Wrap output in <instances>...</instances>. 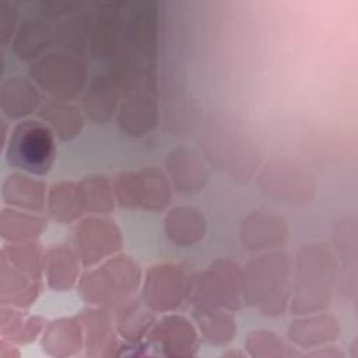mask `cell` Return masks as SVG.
<instances>
[{
	"mask_svg": "<svg viewBox=\"0 0 358 358\" xmlns=\"http://www.w3.org/2000/svg\"><path fill=\"white\" fill-rule=\"evenodd\" d=\"M46 213L62 224L77 222L85 217L84 201L78 182L62 180L49 187L46 200Z\"/></svg>",
	"mask_w": 358,
	"mask_h": 358,
	"instance_id": "31",
	"label": "cell"
},
{
	"mask_svg": "<svg viewBox=\"0 0 358 358\" xmlns=\"http://www.w3.org/2000/svg\"><path fill=\"white\" fill-rule=\"evenodd\" d=\"M358 221L352 214H344L331 224L330 239L334 255L343 264H355L358 259Z\"/></svg>",
	"mask_w": 358,
	"mask_h": 358,
	"instance_id": "39",
	"label": "cell"
},
{
	"mask_svg": "<svg viewBox=\"0 0 358 358\" xmlns=\"http://www.w3.org/2000/svg\"><path fill=\"white\" fill-rule=\"evenodd\" d=\"M123 246V235L109 215H85L73 229V248L85 268L117 255Z\"/></svg>",
	"mask_w": 358,
	"mask_h": 358,
	"instance_id": "10",
	"label": "cell"
},
{
	"mask_svg": "<svg viewBox=\"0 0 358 358\" xmlns=\"http://www.w3.org/2000/svg\"><path fill=\"white\" fill-rule=\"evenodd\" d=\"M187 302L192 309L239 310L243 303L242 267L228 257L215 259L192 275Z\"/></svg>",
	"mask_w": 358,
	"mask_h": 358,
	"instance_id": "5",
	"label": "cell"
},
{
	"mask_svg": "<svg viewBox=\"0 0 358 358\" xmlns=\"http://www.w3.org/2000/svg\"><path fill=\"white\" fill-rule=\"evenodd\" d=\"M345 355L347 354L340 347L333 345L331 343L323 344L302 352V357H310V358H344Z\"/></svg>",
	"mask_w": 358,
	"mask_h": 358,
	"instance_id": "45",
	"label": "cell"
},
{
	"mask_svg": "<svg viewBox=\"0 0 358 358\" xmlns=\"http://www.w3.org/2000/svg\"><path fill=\"white\" fill-rule=\"evenodd\" d=\"M256 182L264 196L292 206L310 203L316 193V179L309 166L288 158L268 161Z\"/></svg>",
	"mask_w": 358,
	"mask_h": 358,
	"instance_id": "8",
	"label": "cell"
},
{
	"mask_svg": "<svg viewBox=\"0 0 358 358\" xmlns=\"http://www.w3.org/2000/svg\"><path fill=\"white\" fill-rule=\"evenodd\" d=\"M83 267L73 245L59 242L45 249L43 280L52 291L64 292L77 287Z\"/></svg>",
	"mask_w": 358,
	"mask_h": 358,
	"instance_id": "18",
	"label": "cell"
},
{
	"mask_svg": "<svg viewBox=\"0 0 358 358\" xmlns=\"http://www.w3.org/2000/svg\"><path fill=\"white\" fill-rule=\"evenodd\" d=\"M56 136L41 119H24L14 124L4 148L7 164L21 172L43 176L56 161Z\"/></svg>",
	"mask_w": 358,
	"mask_h": 358,
	"instance_id": "6",
	"label": "cell"
},
{
	"mask_svg": "<svg viewBox=\"0 0 358 358\" xmlns=\"http://www.w3.org/2000/svg\"><path fill=\"white\" fill-rule=\"evenodd\" d=\"M87 215H109L116 207L113 185L105 173H90L78 180Z\"/></svg>",
	"mask_w": 358,
	"mask_h": 358,
	"instance_id": "36",
	"label": "cell"
},
{
	"mask_svg": "<svg viewBox=\"0 0 358 358\" xmlns=\"http://www.w3.org/2000/svg\"><path fill=\"white\" fill-rule=\"evenodd\" d=\"M206 158L235 180H248L260 166V148L256 140L238 123L214 122L203 140Z\"/></svg>",
	"mask_w": 358,
	"mask_h": 358,
	"instance_id": "4",
	"label": "cell"
},
{
	"mask_svg": "<svg viewBox=\"0 0 358 358\" xmlns=\"http://www.w3.org/2000/svg\"><path fill=\"white\" fill-rule=\"evenodd\" d=\"M245 351L250 358H295L302 352L288 340L270 329H255L245 340Z\"/></svg>",
	"mask_w": 358,
	"mask_h": 358,
	"instance_id": "37",
	"label": "cell"
},
{
	"mask_svg": "<svg viewBox=\"0 0 358 358\" xmlns=\"http://www.w3.org/2000/svg\"><path fill=\"white\" fill-rule=\"evenodd\" d=\"M340 333V320L326 310H319L295 316L287 327V340L303 352L336 341Z\"/></svg>",
	"mask_w": 358,
	"mask_h": 358,
	"instance_id": "15",
	"label": "cell"
},
{
	"mask_svg": "<svg viewBox=\"0 0 358 358\" xmlns=\"http://www.w3.org/2000/svg\"><path fill=\"white\" fill-rule=\"evenodd\" d=\"M140 176V208L150 213L165 211L173 196V187L166 176L158 168L147 166L138 171Z\"/></svg>",
	"mask_w": 358,
	"mask_h": 358,
	"instance_id": "35",
	"label": "cell"
},
{
	"mask_svg": "<svg viewBox=\"0 0 358 358\" xmlns=\"http://www.w3.org/2000/svg\"><path fill=\"white\" fill-rule=\"evenodd\" d=\"M222 357H228V358H246L249 357L246 351H239V350H234V348H229L227 351L222 352Z\"/></svg>",
	"mask_w": 358,
	"mask_h": 358,
	"instance_id": "48",
	"label": "cell"
},
{
	"mask_svg": "<svg viewBox=\"0 0 358 358\" xmlns=\"http://www.w3.org/2000/svg\"><path fill=\"white\" fill-rule=\"evenodd\" d=\"M83 3L80 1H70V0H50L42 1L39 4V13L48 20L55 18H67L78 11H81Z\"/></svg>",
	"mask_w": 358,
	"mask_h": 358,
	"instance_id": "44",
	"label": "cell"
},
{
	"mask_svg": "<svg viewBox=\"0 0 358 358\" xmlns=\"http://www.w3.org/2000/svg\"><path fill=\"white\" fill-rule=\"evenodd\" d=\"M159 103L147 91H133L120 101L116 120L120 131L131 138H140L159 124Z\"/></svg>",
	"mask_w": 358,
	"mask_h": 358,
	"instance_id": "14",
	"label": "cell"
},
{
	"mask_svg": "<svg viewBox=\"0 0 358 358\" xmlns=\"http://www.w3.org/2000/svg\"><path fill=\"white\" fill-rule=\"evenodd\" d=\"M29 78L50 98L71 101L87 88L88 69L81 55L56 49L31 63Z\"/></svg>",
	"mask_w": 358,
	"mask_h": 358,
	"instance_id": "7",
	"label": "cell"
},
{
	"mask_svg": "<svg viewBox=\"0 0 358 358\" xmlns=\"http://www.w3.org/2000/svg\"><path fill=\"white\" fill-rule=\"evenodd\" d=\"M292 260L285 250L262 252L242 267L243 303L268 317L282 316L291 296Z\"/></svg>",
	"mask_w": 358,
	"mask_h": 358,
	"instance_id": "2",
	"label": "cell"
},
{
	"mask_svg": "<svg viewBox=\"0 0 358 358\" xmlns=\"http://www.w3.org/2000/svg\"><path fill=\"white\" fill-rule=\"evenodd\" d=\"M193 319L203 340L211 345L227 347L238 333L234 312L227 309H193Z\"/></svg>",
	"mask_w": 358,
	"mask_h": 358,
	"instance_id": "32",
	"label": "cell"
},
{
	"mask_svg": "<svg viewBox=\"0 0 358 358\" xmlns=\"http://www.w3.org/2000/svg\"><path fill=\"white\" fill-rule=\"evenodd\" d=\"M48 186L34 175L14 171L1 183V200L4 206L15 207L32 213L46 210Z\"/></svg>",
	"mask_w": 358,
	"mask_h": 358,
	"instance_id": "22",
	"label": "cell"
},
{
	"mask_svg": "<svg viewBox=\"0 0 358 358\" xmlns=\"http://www.w3.org/2000/svg\"><path fill=\"white\" fill-rule=\"evenodd\" d=\"M18 22V10L13 3L0 1V43L3 46L13 42V38L17 32Z\"/></svg>",
	"mask_w": 358,
	"mask_h": 358,
	"instance_id": "42",
	"label": "cell"
},
{
	"mask_svg": "<svg viewBox=\"0 0 358 358\" xmlns=\"http://www.w3.org/2000/svg\"><path fill=\"white\" fill-rule=\"evenodd\" d=\"M334 292L343 299H352L357 295V268L355 264H343L341 270H337Z\"/></svg>",
	"mask_w": 358,
	"mask_h": 358,
	"instance_id": "43",
	"label": "cell"
},
{
	"mask_svg": "<svg viewBox=\"0 0 358 358\" xmlns=\"http://www.w3.org/2000/svg\"><path fill=\"white\" fill-rule=\"evenodd\" d=\"M0 126H1V131H0L1 133V143H0V145H1V151H4V148H6L7 143H8V138H10L11 129H10L8 122L6 119L0 120Z\"/></svg>",
	"mask_w": 358,
	"mask_h": 358,
	"instance_id": "47",
	"label": "cell"
},
{
	"mask_svg": "<svg viewBox=\"0 0 358 358\" xmlns=\"http://www.w3.org/2000/svg\"><path fill=\"white\" fill-rule=\"evenodd\" d=\"M48 320L41 315H34L28 309L0 305V336L18 345H27L41 338Z\"/></svg>",
	"mask_w": 358,
	"mask_h": 358,
	"instance_id": "29",
	"label": "cell"
},
{
	"mask_svg": "<svg viewBox=\"0 0 358 358\" xmlns=\"http://www.w3.org/2000/svg\"><path fill=\"white\" fill-rule=\"evenodd\" d=\"M84 329V355L90 358L119 357L124 343L117 334L110 309L90 306L78 313Z\"/></svg>",
	"mask_w": 358,
	"mask_h": 358,
	"instance_id": "13",
	"label": "cell"
},
{
	"mask_svg": "<svg viewBox=\"0 0 358 358\" xmlns=\"http://www.w3.org/2000/svg\"><path fill=\"white\" fill-rule=\"evenodd\" d=\"M116 204L122 208H140V176L138 171H122L112 179Z\"/></svg>",
	"mask_w": 358,
	"mask_h": 358,
	"instance_id": "40",
	"label": "cell"
},
{
	"mask_svg": "<svg viewBox=\"0 0 358 358\" xmlns=\"http://www.w3.org/2000/svg\"><path fill=\"white\" fill-rule=\"evenodd\" d=\"M143 281L140 264L129 255L117 253L96 266L88 267L80 277L77 289L90 306L113 309L136 296Z\"/></svg>",
	"mask_w": 358,
	"mask_h": 358,
	"instance_id": "3",
	"label": "cell"
},
{
	"mask_svg": "<svg viewBox=\"0 0 358 358\" xmlns=\"http://www.w3.org/2000/svg\"><path fill=\"white\" fill-rule=\"evenodd\" d=\"M145 69L144 56L127 42L109 59L108 76L120 91L129 94L144 81Z\"/></svg>",
	"mask_w": 358,
	"mask_h": 358,
	"instance_id": "33",
	"label": "cell"
},
{
	"mask_svg": "<svg viewBox=\"0 0 358 358\" xmlns=\"http://www.w3.org/2000/svg\"><path fill=\"white\" fill-rule=\"evenodd\" d=\"M129 42L127 20L119 11V4H103L94 15L90 50L95 59L109 60Z\"/></svg>",
	"mask_w": 358,
	"mask_h": 358,
	"instance_id": "17",
	"label": "cell"
},
{
	"mask_svg": "<svg viewBox=\"0 0 358 358\" xmlns=\"http://www.w3.org/2000/svg\"><path fill=\"white\" fill-rule=\"evenodd\" d=\"M94 27V15L87 11H78L63 18L55 27V45L60 50L83 55L90 49Z\"/></svg>",
	"mask_w": 358,
	"mask_h": 358,
	"instance_id": "34",
	"label": "cell"
},
{
	"mask_svg": "<svg viewBox=\"0 0 358 358\" xmlns=\"http://www.w3.org/2000/svg\"><path fill=\"white\" fill-rule=\"evenodd\" d=\"M120 101V90L108 74H99L84 90L83 113L92 123L105 124L116 116Z\"/></svg>",
	"mask_w": 358,
	"mask_h": 358,
	"instance_id": "25",
	"label": "cell"
},
{
	"mask_svg": "<svg viewBox=\"0 0 358 358\" xmlns=\"http://www.w3.org/2000/svg\"><path fill=\"white\" fill-rule=\"evenodd\" d=\"M190 284L192 275L179 263H155L143 274L140 298L155 313L175 312L187 302Z\"/></svg>",
	"mask_w": 358,
	"mask_h": 358,
	"instance_id": "9",
	"label": "cell"
},
{
	"mask_svg": "<svg viewBox=\"0 0 358 358\" xmlns=\"http://www.w3.org/2000/svg\"><path fill=\"white\" fill-rule=\"evenodd\" d=\"M42 101L39 87L27 77L11 76L0 85V110L7 120H24L38 112Z\"/></svg>",
	"mask_w": 358,
	"mask_h": 358,
	"instance_id": "19",
	"label": "cell"
},
{
	"mask_svg": "<svg viewBox=\"0 0 358 358\" xmlns=\"http://www.w3.org/2000/svg\"><path fill=\"white\" fill-rule=\"evenodd\" d=\"M130 45L144 57H155L159 39V14L155 3H141L127 20Z\"/></svg>",
	"mask_w": 358,
	"mask_h": 358,
	"instance_id": "28",
	"label": "cell"
},
{
	"mask_svg": "<svg viewBox=\"0 0 358 358\" xmlns=\"http://www.w3.org/2000/svg\"><path fill=\"white\" fill-rule=\"evenodd\" d=\"M48 228L42 213H32L4 206L0 210V236L3 242H25L38 239Z\"/></svg>",
	"mask_w": 358,
	"mask_h": 358,
	"instance_id": "30",
	"label": "cell"
},
{
	"mask_svg": "<svg viewBox=\"0 0 358 358\" xmlns=\"http://www.w3.org/2000/svg\"><path fill=\"white\" fill-rule=\"evenodd\" d=\"M18 344H15L14 341L0 336V358H18L21 357V351H20Z\"/></svg>",
	"mask_w": 358,
	"mask_h": 358,
	"instance_id": "46",
	"label": "cell"
},
{
	"mask_svg": "<svg viewBox=\"0 0 358 358\" xmlns=\"http://www.w3.org/2000/svg\"><path fill=\"white\" fill-rule=\"evenodd\" d=\"M43 352L53 358H71L84 351V329L77 316H62L48 322L42 336Z\"/></svg>",
	"mask_w": 358,
	"mask_h": 358,
	"instance_id": "20",
	"label": "cell"
},
{
	"mask_svg": "<svg viewBox=\"0 0 358 358\" xmlns=\"http://www.w3.org/2000/svg\"><path fill=\"white\" fill-rule=\"evenodd\" d=\"M43 257L45 249L35 241L25 242H3L0 259L25 271L27 274L43 280Z\"/></svg>",
	"mask_w": 358,
	"mask_h": 358,
	"instance_id": "38",
	"label": "cell"
},
{
	"mask_svg": "<svg viewBox=\"0 0 358 358\" xmlns=\"http://www.w3.org/2000/svg\"><path fill=\"white\" fill-rule=\"evenodd\" d=\"M38 117L46 123L55 136L62 141H71L77 138L85 123L83 110L70 99H46L39 110Z\"/></svg>",
	"mask_w": 358,
	"mask_h": 358,
	"instance_id": "27",
	"label": "cell"
},
{
	"mask_svg": "<svg viewBox=\"0 0 358 358\" xmlns=\"http://www.w3.org/2000/svg\"><path fill=\"white\" fill-rule=\"evenodd\" d=\"M289 238L288 221L267 210H256L245 215L239 225V239L249 252H268L281 249Z\"/></svg>",
	"mask_w": 358,
	"mask_h": 358,
	"instance_id": "12",
	"label": "cell"
},
{
	"mask_svg": "<svg viewBox=\"0 0 358 358\" xmlns=\"http://www.w3.org/2000/svg\"><path fill=\"white\" fill-rule=\"evenodd\" d=\"M110 312L117 334L123 343L129 345H136L145 341L157 320L155 312L151 310L140 296H133L123 301Z\"/></svg>",
	"mask_w": 358,
	"mask_h": 358,
	"instance_id": "24",
	"label": "cell"
},
{
	"mask_svg": "<svg viewBox=\"0 0 358 358\" xmlns=\"http://www.w3.org/2000/svg\"><path fill=\"white\" fill-rule=\"evenodd\" d=\"M194 105V102H182L180 105L176 103L169 109V129L178 136H183L196 124V115L199 110Z\"/></svg>",
	"mask_w": 358,
	"mask_h": 358,
	"instance_id": "41",
	"label": "cell"
},
{
	"mask_svg": "<svg viewBox=\"0 0 358 358\" xmlns=\"http://www.w3.org/2000/svg\"><path fill=\"white\" fill-rule=\"evenodd\" d=\"M52 45H55V27L43 15L24 18L11 42L17 59L27 63L41 59L49 52Z\"/></svg>",
	"mask_w": 358,
	"mask_h": 358,
	"instance_id": "21",
	"label": "cell"
},
{
	"mask_svg": "<svg viewBox=\"0 0 358 358\" xmlns=\"http://www.w3.org/2000/svg\"><path fill=\"white\" fill-rule=\"evenodd\" d=\"M207 220L193 206H175L164 217V234L178 248H192L207 235Z\"/></svg>",
	"mask_w": 358,
	"mask_h": 358,
	"instance_id": "23",
	"label": "cell"
},
{
	"mask_svg": "<svg viewBox=\"0 0 358 358\" xmlns=\"http://www.w3.org/2000/svg\"><path fill=\"white\" fill-rule=\"evenodd\" d=\"M288 312L294 316L324 310L334 295L338 262L322 242L301 245L292 263Z\"/></svg>",
	"mask_w": 358,
	"mask_h": 358,
	"instance_id": "1",
	"label": "cell"
},
{
	"mask_svg": "<svg viewBox=\"0 0 358 358\" xmlns=\"http://www.w3.org/2000/svg\"><path fill=\"white\" fill-rule=\"evenodd\" d=\"M166 176L179 193H199L208 182L210 172L201 155L189 147H176L165 158Z\"/></svg>",
	"mask_w": 358,
	"mask_h": 358,
	"instance_id": "16",
	"label": "cell"
},
{
	"mask_svg": "<svg viewBox=\"0 0 358 358\" xmlns=\"http://www.w3.org/2000/svg\"><path fill=\"white\" fill-rule=\"evenodd\" d=\"M145 341L154 350V354L171 358H189L199 351L200 334L189 317L176 312H168L155 320Z\"/></svg>",
	"mask_w": 358,
	"mask_h": 358,
	"instance_id": "11",
	"label": "cell"
},
{
	"mask_svg": "<svg viewBox=\"0 0 358 358\" xmlns=\"http://www.w3.org/2000/svg\"><path fill=\"white\" fill-rule=\"evenodd\" d=\"M42 280L0 259V305L29 309L39 298Z\"/></svg>",
	"mask_w": 358,
	"mask_h": 358,
	"instance_id": "26",
	"label": "cell"
}]
</instances>
